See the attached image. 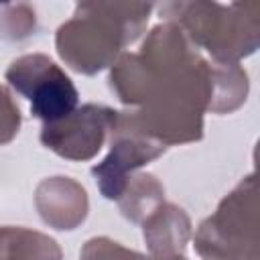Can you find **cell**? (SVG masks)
I'll list each match as a JSON object with an SVG mask.
<instances>
[{
	"instance_id": "5b68a950",
	"label": "cell",
	"mask_w": 260,
	"mask_h": 260,
	"mask_svg": "<svg viewBox=\"0 0 260 260\" xmlns=\"http://www.w3.org/2000/svg\"><path fill=\"white\" fill-rule=\"evenodd\" d=\"M118 112L108 106L85 104L69 116L43 124L41 142L69 160H87L100 152L108 132L114 130Z\"/></svg>"
},
{
	"instance_id": "7a4b0ae2",
	"label": "cell",
	"mask_w": 260,
	"mask_h": 260,
	"mask_svg": "<svg viewBox=\"0 0 260 260\" xmlns=\"http://www.w3.org/2000/svg\"><path fill=\"white\" fill-rule=\"evenodd\" d=\"M244 4L171 2L160 8L197 47L207 49L219 63H236L258 47V16L246 14Z\"/></svg>"
},
{
	"instance_id": "4fadbf2b",
	"label": "cell",
	"mask_w": 260,
	"mask_h": 260,
	"mask_svg": "<svg viewBox=\"0 0 260 260\" xmlns=\"http://www.w3.org/2000/svg\"><path fill=\"white\" fill-rule=\"evenodd\" d=\"M181 260H185V258H181Z\"/></svg>"
},
{
	"instance_id": "ba28073f",
	"label": "cell",
	"mask_w": 260,
	"mask_h": 260,
	"mask_svg": "<svg viewBox=\"0 0 260 260\" xmlns=\"http://www.w3.org/2000/svg\"><path fill=\"white\" fill-rule=\"evenodd\" d=\"M191 234L187 213L173 205L160 203L144 219V242L150 250V260H181Z\"/></svg>"
},
{
	"instance_id": "8fae6325",
	"label": "cell",
	"mask_w": 260,
	"mask_h": 260,
	"mask_svg": "<svg viewBox=\"0 0 260 260\" xmlns=\"http://www.w3.org/2000/svg\"><path fill=\"white\" fill-rule=\"evenodd\" d=\"M79 260H150V258L134 250H128L110 238H91L85 242Z\"/></svg>"
},
{
	"instance_id": "7c38bea8",
	"label": "cell",
	"mask_w": 260,
	"mask_h": 260,
	"mask_svg": "<svg viewBox=\"0 0 260 260\" xmlns=\"http://www.w3.org/2000/svg\"><path fill=\"white\" fill-rule=\"evenodd\" d=\"M20 128V110L12 95L0 85V144L10 142Z\"/></svg>"
},
{
	"instance_id": "6da1fadb",
	"label": "cell",
	"mask_w": 260,
	"mask_h": 260,
	"mask_svg": "<svg viewBox=\"0 0 260 260\" xmlns=\"http://www.w3.org/2000/svg\"><path fill=\"white\" fill-rule=\"evenodd\" d=\"M150 10L152 4H77L57 30V53L71 69L98 73L140 37Z\"/></svg>"
},
{
	"instance_id": "277c9868",
	"label": "cell",
	"mask_w": 260,
	"mask_h": 260,
	"mask_svg": "<svg viewBox=\"0 0 260 260\" xmlns=\"http://www.w3.org/2000/svg\"><path fill=\"white\" fill-rule=\"evenodd\" d=\"M8 85L30 102V112L45 124L69 116L77 108V87L47 55L30 53L14 59L6 69Z\"/></svg>"
},
{
	"instance_id": "52a82bcc",
	"label": "cell",
	"mask_w": 260,
	"mask_h": 260,
	"mask_svg": "<svg viewBox=\"0 0 260 260\" xmlns=\"http://www.w3.org/2000/svg\"><path fill=\"white\" fill-rule=\"evenodd\" d=\"M35 205L45 223L55 230H75L87 215V193L71 177L45 179L35 193Z\"/></svg>"
},
{
	"instance_id": "30bf717a",
	"label": "cell",
	"mask_w": 260,
	"mask_h": 260,
	"mask_svg": "<svg viewBox=\"0 0 260 260\" xmlns=\"http://www.w3.org/2000/svg\"><path fill=\"white\" fill-rule=\"evenodd\" d=\"M165 199V187L156 181L154 175H136L130 177L122 195H120V209L124 217L130 221L146 219Z\"/></svg>"
},
{
	"instance_id": "9c48e42d",
	"label": "cell",
	"mask_w": 260,
	"mask_h": 260,
	"mask_svg": "<svg viewBox=\"0 0 260 260\" xmlns=\"http://www.w3.org/2000/svg\"><path fill=\"white\" fill-rule=\"evenodd\" d=\"M57 242L26 228H0V260H61Z\"/></svg>"
},
{
	"instance_id": "3957f363",
	"label": "cell",
	"mask_w": 260,
	"mask_h": 260,
	"mask_svg": "<svg viewBox=\"0 0 260 260\" xmlns=\"http://www.w3.org/2000/svg\"><path fill=\"white\" fill-rule=\"evenodd\" d=\"M256 181L246 177L195 234V250L203 260H258Z\"/></svg>"
},
{
	"instance_id": "8992f818",
	"label": "cell",
	"mask_w": 260,
	"mask_h": 260,
	"mask_svg": "<svg viewBox=\"0 0 260 260\" xmlns=\"http://www.w3.org/2000/svg\"><path fill=\"white\" fill-rule=\"evenodd\" d=\"M167 150L165 144L140 134L134 130L122 112H118V122L112 130L110 154L95 167H91V175L106 199H120L130 175L160 156Z\"/></svg>"
}]
</instances>
